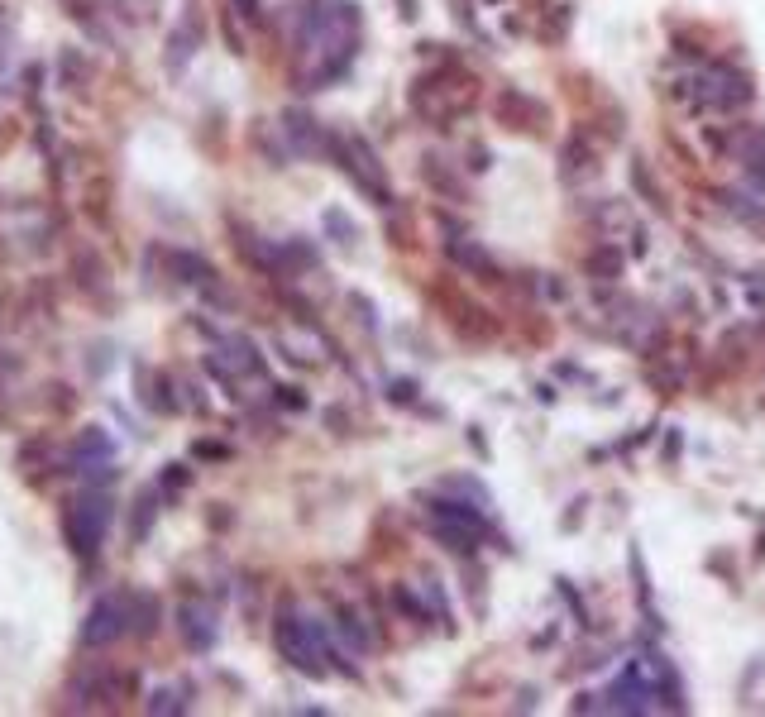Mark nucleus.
<instances>
[{
  "label": "nucleus",
  "mask_w": 765,
  "mask_h": 717,
  "mask_svg": "<svg viewBox=\"0 0 765 717\" xmlns=\"http://www.w3.org/2000/svg\"><path fill=\"white\" fill-rule=\"evenodd\" d=\"M273 641H278V651H283L302 674H326V660H330L326 631L316 627L306 612L292 608V603H283V612H278V622H273Z\"/></svg>",
  "instance_id": "nucleus-1"
},
{
  "label": "nucleus",
  "mask_w": 765,
  "mask_h": 717,
  "mask_svg": "<svg viewBox=\"0 0 765 717\" xmlns=\"http://www.w3.org/2000/svg\"><path fill=\"white\" fill-rule=\"evenodd\" d=\"M106 526H110V498L101 488H87L82 498H72L63 517V531H67V545H72V555H82L91 560L101 545H106Z\"/></svg>",
  "instance_id": "nucleus-2"
},
{
  "label": "nucleus",
  "mask_w": 765,
  "mask_h": 717,
  "mask_svg": "<svg viewBox=\"0 0 765 717\" xmlns=\"http://www.w3.org/2000/svg\"><path fill=\"white\" fill-rule=\"evenodd\" d=\"M125 631H134L130 593H110V598H101V603H91V612L82 617L77 641H82L87 651H101V646H115Z\"/></svg>",
  "instance_id": "nucleus-3"
},
{
  "label": "nucleus",
  "mask_w": 765,
  "mask_h": 717,
  "mask_svg": "<svg viewBox=\"0 0 765 717\" xmlns=\"http://www.w3.org/2000/svg\"><path fill=\"white\" fill-rule=\"evenodd\" d=\"M426 522L450 550H474L483 536V517L469 507V502H431Z\"/></svg>",
  "instance_id": "nucleus-4"
},
{
  "label": "nucleus",
  "mask_w": 765,
  "mask_h": 717,
  "mask_svg": "<svg viewBox=\"0 0 765 717\" xmlns=\"http://www.w3.org/2000/svg\"><path fill=\"white\" fill-rule=\"evenodd\" d=\"M694 101L699 106H742L746 101V82L737 72H722V67H703L694 72Z\"/></svg>",
  "instance_id": "nucleus-5"
},
{
  "label": "nucleus",
  "mask_w": 765,
  "mask_h": 717,
  "mask_svg": "<svg viewBox=\"0 0 765 717\" xmlns=\"http://www.w3.org/2000/svg\"><path fill=\"white\" fill-rule=\"evenodd\" d=\"M345 168H350V177L369 196H388V192H383V168H378V158L369 153V144H364V139H350V144H345Z\"/></svg>",
  "instance_id": "nucleus-6"
},
{
  "label": "nucleus",
  "mask_w": 765,
  "mask_h": 717,
  "mask_svg": "<svg viewBox=\"0 0 765 717\" xmlns=\"http://www.w3.org/2000/svg\"><path fill=\"white\" fill-rule=\"evenodd\" d=\"M110 459H115V445H110L106 431L87 426V431L77 435V445H72V464H77V469H87V464H110Z\"/></svg>",
  "instance_id": "nucleus-7"
},
{
  "label": "nucleus",
  "mask_w": 765,
  "mask_h": 717,
  "mask_svg": "<svg viewBox=\"0 0 765 717\" xmlns=\"http://www.w3.org/2000/svg\"><path fill=\"white\" fill-rule=\"evenodd\" d=\"M182 631H187V641L197 646V651H206L211 641H216V627H211V612H201V608H182Z\"/></svg>",
  "instance_id": "nucleus-8"
},
{
  "label": "nucleus",
  "mask_w": 765,
  "mask_h": 717,
  "mask_svg": "<svg viewBox=\"0 0 765 717\" xmlns=\"http://www.w3.org/2000/svg\"><path fill=\"white\" fill-rule=\"evenodd\" d=\"M130 612H134V631L139 636H149L158 627V598H149V593H130Z\"/></svg>",
  "instance_id": "nucleus-9"
},
{
  "label": "nucleus",
  "mask_w": 765,
  "mask_h": 717,
  "mask_svg": "<svg viewBox=\"0 0 765 717\" xmlns=\"http://www.w3.org/2000/svg\"><path fill=\"white\" fill-rule=\"evenodd\" d=\"M187 703L177 698V689H153L149 694V713H182Z\"/></svg>",
  "instance_id": "nucleus-10"
},
{
  "label": "nucleus",
  "mask_w": 765,
  "mask_h": 717,
  "mask_svg": "<svg viewBox=\"0 0 765 717\" xmlns=\"http://www.w3.org/2000/svg\"><path fill=\"white\" fill-rule=\"evenodd\" d=\"M240 15L244 20H259V0H240Z\"/></svg>",
  "instance_id": "nucleus-11"
}]
</instances>
